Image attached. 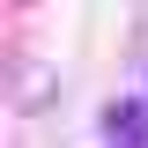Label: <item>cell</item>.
<instances>
[]
</instances>
